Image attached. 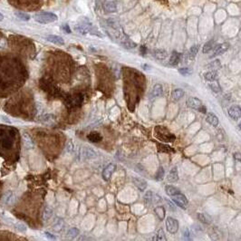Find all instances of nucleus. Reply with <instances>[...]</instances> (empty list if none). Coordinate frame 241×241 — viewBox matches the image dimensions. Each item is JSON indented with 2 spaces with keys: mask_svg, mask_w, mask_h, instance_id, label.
<instances>
[{
  "mask_svg": "<svg viewBox=\"0 0 241 241\" xmlns=\"http://www.w3.org/2000/svg\"><path fill=\"white\" fill-rule=\"evenodd\" d=\"M154 133H155V136L162 142L168 143V142H173L175 140V136L172 133H171L170 131H168L167 129L161 127V126L156 127L154 130Z\"/></svg>",
  "mask_w": 241,
  "mask_h": 241,
  "instance_id": "f257e3e1",
  "label": "nucleus"
},
{
  "mask_svg": "<svg viewBox=\"0 0 241 241\" xmlns=\"http://www.w3.org/2000/svg\"><path fill=\"white\" fill-rule=\"evenodd\" d=\"M34 20L40 24H50L57 20V16L51 12H40L34 16Z\"/></svg>",
  "mask_w": 241,
  "mask_h": 241,
  "instance_id": "f03ea898",
  "label": "nucleus"
},
{
  "mask_svg": "<svg viewBox=\"0 0 241 241\" xmlns=\"http://www.w3.org/2000/svg\"><path fill=\"white\" fill-rule=\"evenodd\" d=\"M187 103L188 105L192 108V109H195V110H199V112L203 113H206L207 112V109L206 107L202 104V102L198 99V98H195V97H190L187 101Z\"/></svg>",
  "mask_w": 241,
  "mask_h": 241,
  "instance_id": "7ed1b4c3",
  "label": "nucleus"
},
{
  "mask_svg": "<svg viewBox=\"0 0 241 241\" xmlns=\"http://www.w3.org/2000/svg\"><path fill=\"white\" fill-rule=\"evenodd\" d=\"M172 200L174 201V203L177 206H179L181 209H186V206L188 205V202H189L187 198L181 193H178L176 195L172 196Z\"/></svg>",
  "mask_w": 241,
  "mask_h": 241,
  "instance_id": "20e7f679",
  "label": "nucleus"
},
{
  "mask_svg": "<svg viewBox=\"0 0 241 241\" xmlns=\"http://www.w3.org/2000/svg\"><path fill=\"white\" fill-rule=\"evenodd\" d=\"M166 227L170 233L175 234L179 230V221L171 217H169L166 220Z\"/></svg>",
  "mask_w": 241,
  "mask_h": 241,
  "instance_id": "39448f33",
  "label": "nucleus"
},
{
  "mask_svg": "<svg viewBox=\"0 0 241 241\" xmlns=\"http://www.w3.org/2000/svg\"><path fill=\"white\" fill-rule=\"evenodd\" d=\"M115 169H116V167H115L114 164H109V165H107V166L104 168L103 171H102V178H103V179L106 180V181H108V180L111 179V177H112L113 172L115 171Z\"/></svg>",
  "mask_w": 241,
  "mask_h": 241,
  "instance_id": "423d86ee",
  "label": "nucleus"
},
{
  "mask_svg": "<svg viewBox=\"0 0 241 241\" xmlns=\"http://www.w3.org/2000/svg\"><path fill=\"white\" fill-rule=\"evenodd\" d=\"M228 48H229V44H228V43H223V44L219 45L217 48L215 49V51L213 52V54L210 55V58H213V57H216V56H218V55L223 54L226 51H227V49Z\"/></svg>",
  "mask_w": 241,
  "mask_h": 241,
  "instance_id": "0eeeda50",
  "label": "nucleus"
},
{
  "mask_svg": "<svg viewBox=\"0 0 241 241\" xmlns=\"http://www.w3.org/2000/svg\"><path fill=\"white\" fill-rule=\"evenodd\" d=\"M162 93H163L162 85L160 84V83H157V84H155L152 87V89H151V91L150 93V99L152 100V99H154L156 97L161 96V94H162Z\"/></svg>",
  "mask_w": 241,
  "mask_h": 241,
  "instance_id": "6e6552de",
  "label": "nucleus"
},
{
  "mask_svg": "<svg viewBox=\"0 0 241 241\" xmlns=\"http://www.w3.org/2000/svg\"><path fill=\"white\" fill-rule=\"evenodd\" d=\"M227 113L233 120H238L240 117V107L239 105H233L227 110Z\"/></svg>",
  "mask_w": 241,
  "mask_h": 241,
  "instance_id": "1a4fd4ad",
  "label": "nucleus"
},
{
  "mask_svg": "<svg viewBox=\"0 0 241 241\" xmlns=\"http://www.w3.org/2000/svg\"><path fill=\"white\" fill-rule=\"evenodd\" d=\"M132 182L133 184L141 191H144L147 188V182L142 178H133L132 179Z\"/></svg>",
  "mask_w": 241,
  "mask_h": 241,
  "instance_id": "9d476101",
  "label": "nucleus"
},
{
  "mask_svg": "<svg viewBox=\"0 0 241 241\" xmlns=\"http://www.w3.org/2000/svg\"><path fill=\"white\" fill-rule=\"evenodd\" d=\"M46 40L48 42H51L53 44H55V45H58V46H63L64 45V40L61 37V36H58V35H55V34H50V35H47L46 36Z\"/></svg>",
  "mask_w": 241,
  "mask_h": 241,
  "instance_id": "9b49d317",
  "label": "nucleus"
},
{
  "mask_svg": "<svg viewBox=\"0 0 241 241\" xmlns=\"http://www.w3.org/2000/svg\"><path fill=\"white\" fill-rule=\"evenodd\" d=\"M82 156L85 159H94L97 157V153L90 148H83L82 151Z\"/></svg>",
  "mask_w": 241,
  "mask_h": 241,
  "instance_id": "f8f14e48",
  "label": "nucleus"
},
{
  "mask_svg": "<svg viewBox=\"0 0 241 241\" xmlns=\"http://www.w3.org/2000/svg\"><path fill=\"white\" fill-rule=\"evenodd\" d=\"M22 141H23V144L25 146L26 149H33L34 148V142H33L32 138L26 134V133H24L22 135Z\"/></svg>",
  "mask_w": 241,
  "mask_h": 241,
  "instance_id": "ddd939ff",
  "label": "nucleus"
},
{
  "mask_svg": "<svg viewBox=\"0 0 241 241\" xmlns=\"http://www.w3.org/2000/svg\"><path fill=\"white\" fill-rule=\"evenodd\" d=\"M87 139L91 142V143H100L102 140V136L98 132V131H91L88 135H87Z\"/></svg>",
  "mask_w": 241,
  "mask_h": 241,
  "instance_id": "4468645a",
  "label": "nucleus"
},
{
  "mask_svg": "<svg viewBox=\"0 0 241 241\" xmlns=\"http://www.w3.org/2000/svg\"><path fill=\"white\" fill-rule=\"evenodd\" d=\"M179 179V175H178V169L177 167H173L171 171L169 172L168 176H167V180L169 182H176Z\"/></svg>",
  "mask_w": 241,
  "mask_h": 241,
  "instance_id": "2eb2a0df",
  "label": "nucleus"
},
{
  "mask_svg": "<svg viewBox=\"0 0 241 241\" xmlns=\"http://www.w3.org/2000/svg\"><path fill=\"white\" fill-rule=\"evenodd\" d=\"M206 121L209 123L210 125H212L213 127H217L218 124H219V118L212 113H209L207 114Z\"/></svg>",
  "mask_w": 241,
  "mask_h": 241,
  "instance_id": "dca6fc26",
  "label": "nucleus"
},
{
  "mask_svg": "<svg viewBox=\"0 0 241 241\" xmlns=\"http://www.w3.org/2000/svg\"><path fill=\"white\" fill-rule=\"evenodd\" d=\"M153 55L158 60H164L168 56V53L164 49H156L153 51Z\"/></svg>",
  "mask_w": 241,
  "mask_h": 241,
  "instance_id": "f3484780",
  "label": "nucleus"
},
{
  "mask_svg": "<svg viewBox=\"0 0 241 241\" xmlns=\"http://www.w3.org/2000/svg\"><path fill=\"white\" fill-rule=\"evenodd\" d=\"M179 60H180V54L176 51H173L171 55V58H170V64L172 66H175L179 64Z\"/></svg>",
  "mask_w": 241,
  "mask_h": 241,
  "instance_id": "a211bd4d",
  "label": "nucleus"
},
{
  "mask_svg": "<svg viewBox=\"0 0 241 241\" xmlns=\"http://www.w3.org/2000/svg\"><path fill=\"white\" fill-rule=\"evenodd\" d=\"M165 191L167 193V195H169V196H171V197L176 195L178 193H180V191H179L178 188H176V187L172 186V185H167V186L165 187Z\"/></svg>",
  "mask_w": 241,
  "mask_h": 241,
  "instance_id": "6ab92c4d",
  "label": "nucleus"
},
{
  "mask_svg": "<svg viewBox=\"0 0 241 241\" xmlns=\"http://www.w3.org/2000/svg\"><path fill=\"white\" fill-rule=\"evenodd\" d=\"M53 216V209H51L49 206H46L45 207V209L43 210V219L45 220V221H46V220H48L51 219V217Z\"/></svg>",
  "mask_w": 241,
  "mask_h": 241,
  "instance_id": "aec40b11",
  "label": "nucleus"
},
{
  "mask_svg": "<svg viewBox=\"0 0 241 241\" xmlns=\"http://www.w3.org/2000/svg\"><path fill=\"white\" fill-rule=\"evenodd\" d=\"M198 219L199 220H200L202 223L205 224H210L211 223V219L209 215L205 214V213H199L198 214Z\"/></svg>",
  "mask_w": 241,
  "mask_h": 241,
  "instance_id": "412c9836",
  "label": "nucleus"
},
{
  "mask_svg": "<svg viewBox=\"0 0 241 241\" xmlns=\"http://www.w3.org/2000/svg\"><path fill=\"white\" fill-rule=\"evenodd\" d=\"M154 211H155V214L157 215L158 219L160 220H162L164 218H165V209L161 206H157L155 209H154Z\"/></svg>",
  "mask_w": 241,
  "mask_h": 241,
  "instance_id": "4be33fe9",
  "label": "nucleus"
},
{
  "mask_svg": "<svg viewBox=\"0 0 241 241\" xmlns=\"http://www.w3.org/2000/svg\"><path fill=\"white\" fill-rule=\"evenodd\" d=\"M184 94H185V93H184V91L182 90V89H180V88H178V89H175L173 92H172V98L174 99V100H179V99H181L182 97L184 96Z\"/></svg>",
  "mask_w": 241,
  "mask_h": 241,
  "instance_id": "5701e85b",
  "label": "nucleus"
},
{
  "mask_svg": "<svg viewBox=\"0 0 241 241\" xmlns=\"http://www.w3.org/2000/svg\"><path fill=\"white\" fill-rule=\"evenodd\" d=\"M64 226V220L61 219H57V220L54 222V224L53 225V229H54V231H56V232H59V231H61V230L63 229Z\"/></svg>",
  "mask_w": 241,
  "mask_h": 241,
  "instance_id": "b1692460",
  "label": "nucleus"
},
{
  "mask_svg": "<svg viewBox=\"0 0 241 241\" xmlns=\"http://www.w3.org/2000/svg\"><path fill=\"white\" fill-rule=\"evenodd\" d=\"M82 94H76L74 97H72L71 99V102H72V104L73 105H76V106H81L82 102Z\"/></svg>",
  "mask_w": 241,
  "mask_h": 241,
  "instance_id": "393cba45",
  "label": "nucleus"
},
{
  "mask_svg": "<svg viewBox=\"0 0 241 241\" xmlns=\"http://www.w3.org/2000/svg\"><path fill=\"white\" fill-rule=\"evenodd\" d=\"M217 77H218V73L216 72V71H210V72H208V73H206L205 74H204V78L206 79L207 81H214L217 79Z\"/></svg>",
  "mask_w": 241,
  "mask_h": 241,
  "instance_id": "a878e982",
  "label": "nucleus"
},
{
  "mask_svg": "<svg viewBox=\"0 0 241 241\" xmlns=\"http://www.w3.org/2000/svg\"><path fill=\"white\" fill-rule=\"evenodd\" d=\"M105 10L107 12H110V13H113L117 10V7H116V4L115 2H107L105 4Z\"/></svg>",
  "mask_w": 241,
  "mask_h": 241,
  "instance_id": "bb28decb",
  "label": "nucleus"
},
{
  "mask_svg": "<svg viewBox=\"0 0 241 241\" xmlns=\"http://www.w3.org/2000/svg\"><path fill=\"white\" fill-rule=\"evenodd\" d=\"M220 67H221V64H220L219 60H215L207 65V69H211L213 71H216V70L219 69Z\"/></svg>",
  "mask_w": 241,
  "mask_h": 241,
  "instance_id": "cd10ccee",
  "label": "nucleus"
},
{
  "mask_svg": "<svg viewBox=\"0 0 241 241\" xmlns=\"http://www.w3.org/2000/svg\"><path fill=\"white\" fill-rule=\"evenodd\" d=\"M15 228H16L17 231H19V232H21V233H25L26 230H27V227L26 224H24L23 222H20V221H18V222H16L15 223Z\"/></svg>",
  "mask_w": 241,
  "mask_h": 241,
  "instance_id": "c85d7f7f",
  "label": "nucleus"
},
{
  "mask_svg": "<svg viewBox=\"0 0 241 241\" xmlns=\"http://www.w3.org/2000/svg\"><path fill=\"white\" fill-rule=\"evenodd\" d=\"M212 82H210L209 84V86L210 87V89L214 92V93H219L220 92V90H221V88H220V86H219V82H217V81H211Z\"/></svg>",
  "mask_w": 241,
  "mask_h": 241,
  "instance_id": "c756f323",
  "label": "nucleus"
},
{
  "mask_svg": "<svg viewBox=\"0 0 241 241\" xmlns=\"http://www.w3.org/2000/svg\"><path fill=\"white\" fill-rule=\"evenodd\" d=\"M153 240H166V237H165V233H164V230L162 228H160L156 234V236L153 238Z\"/></svg>",
  "mask_w": 241,
  "mask_h": 241,
  "instance_id": "7c9ffc66",
  "label": "nucleus"
},
{
  "mask_svg": "<svg viewBox=\"0 0 241 241\" xmlns=\"http://www.w3.org/2000/svg\"><path fill=\"white\" fill-rule=\"evenodd\" d=\"M54 121V116L52 114H46L42 117V122L47 124H51Z\"/></svg>",
  "mask_w": 241,
  "mask_h": 241,
  "instance_id": "2f4dec72",
  "label": "nucleus"
},
{
  "mask_svg": "<svg viewBox=\"0 0 241 241\" xmlns=\"http://www.w3.org/2000/svg\"><path fill=\"white\" fill-rule=\"evenodd\" d=\"M213 46H214V40H210L209 42H207L203 46V50H202L203 54H207L209 51H211V49L213 48Z\"/></svg>",
  "mask_w": 241,
  "mask_h": 241,
  "instance_id": "473e14b6",
  "label": "nucleus"
},
{
  "mask_svg": "<svg viewBox=\"0 0 241 241\" xmlns=\"http://www.w3.org/2000/svg\"><path fill=\"white\" fill-rule=\"evenodd\" d=\"M123 46L125 48L131 49V48H135V47L137 46V44L134 43V42H132L131 40L127 39V40H125V41L123 42Z\"/></svg>",
  "mask_w": 241,
  "mask_h": 241,
  "instance_id": "72a5a7b5",
  "label": "nucleus"
},
{
  "mask_svg": "<svg viewBox=\"0 0 241 241\" xmlns=\"http://www.w3.org/2000/svg\"><path fill=\"white\" fill-rule=\"evenodd\" d=\"M199 46H193L191 47L190 49V52H189V55H190V59H194V57L196 56V54H197V53H198V51H199Z\"/></svg>",
  "mask_w": 241,
  "mask_h": 241,
  "instance_id": "f704fd0d",
  "label": "nucleus"
},
{
  "mask_svg": "<svg viewBox=\"0 0 241 241\" xmlns=\"http://www.w3.org/2000/svg\"><path fill=\"white\" fill-rule=\"evenodd\" d=\"M79 233H80V231H79V229L76 228V227H71V228L68 230V232H67L68 236L71 237V238H75V237H77V236L79 235Z\"/></svg>",
  "mask_w": 241,
  "mask_h": 241,
  "instance_id": "c9c22d12",
  "label": "nucleus"
},
{
  "mask_svg": "<svg viewBox=\"0 0 241 241\" xmlns=\"http://www.w3.org/2000/svg\"><path fill=\"white\" fill-rule=\"evenodd\" d=\"M152 199H153V196H152V193H151V191H148V192L145 194V196H144L145 204H146L147 206H150V205L151 204Z\"/></svg>",
  "mask_w": 241,
  "mask_h": 241,
  "instance_id": "e433bc0d",
  "label": "nucleus"
},
{
  "mask_svg": "<svg viewBox=\"0 0 241 241\" xmlns=\"http://www.w3.org/2000/svg\"><path fill=\"white\" fill-rule=\"evenodd\" d=\"M12 143H13V141H12V139H11L10 137L6 136V137L3 138L2 143H3V146H4L5 148H6V149H7V148H10L11 145H12Z\"/></svg>",
  "mask_w": 241,
  "mask_h": 241,
  "instance_id": "4c0bfd02",
  "label": "nucleus"
},
{
  "mask_svg": "<svg viewBox=\"0 0 241 241\" xmlns=\"http://www.w3.org/2000/svg\"><path fill=\"white\" fill-rule=\"evenodd\" d=\"M15 15H16V17H18L19 19H21L23 21H28L30 19L29 15H27V14H26L24 12H16Z\"/></svg>",
  "mask_w": 241,
  "mask_h": 241,
  "instance_id": "58836bf2",
  "label": "nucleus"
},
{
  "mask_svg": "<svg viewBox=\"0 0 241 241\" xmlns=\"http://www.w3.org/2000/svg\"><path fill=\"white\" fill-rule=\"evenodd\" d=\"M164 173H165L164 169H163L162 167H160L159 170H158V171H157V173H156L155 179H156L158 181H161V180L163 179V178H164Z\"/></svg>",
  "mask_w": 241,
  "mask_h": 241,
  "instance_id": "ea45409f",
  "label": "nucleus"
},
{
  "mask_svg": "<svg viewBox=\"0 0 241 241\" xmlns=\"http://www.w3.org/2000/svg\"><path fill=\"white\" fill-rule=\"evenodd\" d=\"M179 73L181 75H185V76H187V75L191 74L192 70H191V69L188 68V67H184V68H179Z\"/></svg>",
  "mask_w": 241,
  "mask_h": 241,
  "instance_id": "a19ab883",
  "label": "nucleus"
},
{
  "mask_svg": "<svg viewBox=\"0 0 241 241\" xmlns=\"http://www.w3.org/2000/svg\"><path fill=\"white\" fill-rule=\"evenodd\" d=\"M182 235H183V239H187V240L191 239V232H190V229H189L188 227H184V228L182 229Z\"/></svg>",
  "mask_w": 241,
  "mask_h": 241,
  "instance_id": "79ce46f5",
  "label": "nucleus"
},
{
  "mask_svg": "<svg viewBox=\"0 0 241 241\" xmlns=\"http://www.w3.org/2000/svg\"><path fill=\"white\" fill-rule=\"evenodd\" d=\"M65 150H66V151H68V152L73 151V150H74V145L72 143V142H68V143L66 144V147H65Z\"/></svg>",
  "mask_w": 241,
  "mask_h": 241,
  "instance_id": "37998d69",
  "label": "nucleus"
},
{
  "mask_svg": "<svg viewBox=\"0 0 241 241\" xmlns=\"http://www.w3.org/2000/svg\"><path fill=\"white\" fill-rule=\"evenodd\" d=\"M1 120L5 123H11V121L8 117L5 116V115H1Z\"/></svg>",
  "mask_w": 241,
  "mask_h": 241,
  "instance_id": "c03bdc74",
  "label": "nucleus"
},
{
  "mask_svg": "<svg viewBox=\"0 0 241 241\" xmlns=\"http://www.w3.org/2000/svg\"><path fill=\"white\" fill-rule=\"evenodd\" d=\"M46 236L49 239H52V240H54V239H55V237H54V235H52L51 233H49V232H46Z\"/></svg>",
  "mask_w": 241,
  "mask_h": 241,
  "instance_id": "a18cd8bd",
  "label": "nucleus"
},
{
  "mask_svg": "<svg viewBox=\"0 0 241 241\" xmlns=\"http://www.w3.org/2000/svg\"><path fill=\"white\" fill-rule=\"evenodd\" d=\"M63 29H64V31L65 33H71V29H70L68 25H64V26H63Z\"/></svg>",
  "mask_w": 241,
  "mask_h": 241,
  "instance_id": "49530a36",
  "label": "nucleus"
},
{
  "mask_svg": "<svg viewBox=\"0 0 241 241\" xmlns=\"http://www.w3.org/2000/svg\"><path fill=\"white\" fill-rule=\"evenodd\" d=\"M143 67H145L144 68L145 70H147V69H150V66H149V65H147V64H144V65H143Z\"/></svg>",
  "mask_w": 241,
  "mask_h": 241,
  "instance_id": "de8ad7c7",
  "label": "nucleus"
},
{
  "mask_svg": "<svg viewBox=\"0 0 241 241\" xmlns=\"http://www.w3.org/2000/svg\"><path fill=\"white\" fill-rule=\"evenodd\" d=\"M3 19H4V16H3V15H2V14L0 13V21H2Z\"/></svg>",
  "mask_w": 241,
  "mask_h": 241,
  "instance_id": "09e8293b",
  "label": "nucleus"
},
{
  "mask_svg": "<svg viewBox=\"0 0 241 241\" xmlns=\"http://www.w3.org/2000/svg\"><path fill=\"white\" fill-rule=\"evenodd\" d=\"M234 157H237V158L239 160V153H237V154H236V156H234Z\"/></svg>",
  "mask_w": 241,
  "mask_h": 241,
  "instance_id": "8fccbe9b",
  "label": "nucleus"
},
{
  "mask_svg": "<svg viewBox=\"0 0 241 241\" xmlns=\"http://www.w3.org/2000/svg\"><path fill=\"white\" fill-rule=\"evenodd\" d=\"M0 120H1V115H0Z\"/></svg>",
  "mask_w": 241,
  "mask_h": 241,
  "instance_id": "3c124183",
  "label": "nucleus"
}]
</instances>
